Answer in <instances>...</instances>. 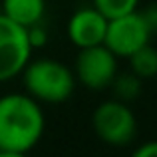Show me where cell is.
I'll return each mask as SVG.
<instances>
[{
	"label": "cell",
	"mask_w": 157,
	"mask_h": 157,
	"mask_svg": "<svg viewBox=\"0 0 157 157\" xmlns=\"http://www.w3.org/2000/svg\"><path fill=\"white\" fill-rule=\"evenodd\" d=\"M141 14H143V18H145L147 26H149L151 34H155V36H157V2L149 4V6H147L145 10L141 12Z\"/></svg>",
	"instance_id": "obj_13"
},
{
	"label": "cell",
	"mask_w": 157,
	"mask_h": 157,
	"mask_svg": "<svg viewBox=\"0 0 157 157\" xmlns=\"http://www.w3.org/2000/svg\"><path fill=\"white\" fill-rule=\"evenodd\" d=\"M105 28H107V18H104L94 6H84L78 8L70 16L66 32H68L70 42L80 50V48L104 44Z\"/></svg>",
	"instance_id": "obj_7"
},
{
	"label": "cell",
	"mask_w": 157,
	"mask_h": 157,
	"mask_svg": "<svg viewBox=\"0 0 157 157\" xmlns=\"http://www.w3.org/2000/svg\"><path fill=\"white\" fill-rule=\"evenodd\" d=\"M111 90H113L115 100L121 101H131L141 94V78H137L133 72L127 74H115L113 82H111Z\"/></svg>",
	"instance_id": "obj_10"
},
{
	"label": "cell",
	"mask_w": 157,
	"mask_h": 157,
	"mask_svg": "<svg viewBox=\"0 0 157 157\" xmlns=\"http://www.w3.org/2000/svg\"><path fill=\"white\" fill-rule=\"evenodd\" d=\"M117 74V56L104 44L80 48L74 76L76 82L90 90H105Z\"/></svg>",
	"instance_id": "obj_6"
},
{
	"label": "cell",
	"mask_w": 157,
	"mask_h": 157,
	"mask_svg": "<svg viewBox=\"0 0 157 157\" xmlns=\"http://www.w3.org/2000/svg\"><path fill=\"white\" fill-rule=\"evenodd\" d=\"M26 34H28V42H30L32 50H34V48H42L44 44L48 42V32H46V28L42 26V22L28 26Z\"/></svg>",
	"instance_id": "obj_12"
},
{
	"label": "cell",
	"mask_w": 157,
	"mask_h": 157,
	"mask_svg": "<svg viewBox=\"0 0 157 157\" xmlns=\"http://www.w3.org/2000/svg\"><path fill=\"white\" fill-rule=\"evenodd\" d=\"M22 82L26 94L40 104H62L70 100L76 88V76L66 64L54 58H38L24 66Z\"/></svg>",
	"instance_id": "obj_2"
},
{
	"label": "cell",
	"mask_w": 157,
	"mask_h": 157,
	"mask_svg": "<svg viewBox=\"0 0 157 157\" xmlns=\"http://www.w3.org/2000/svg\"><path fill=\"white\" fill-rule=\"evenodd\" d=\"M151 36L153 34H151L143 14L139 10H133L129 14L107 20L104 46L111 50L117 58H127L141 46L149 44Z\"/></svg>",
	"instance_id": "obj_4"
},
{
	"label": "cell",
	"mask_w": 157,
	"mask_h": 157,
	"mask_svg": "<svg viewBox=\"0 0 157 157\" xmlns=\"http://www.w3.org/2000/svg\"><path fill=\"white\" fill-rule=\"evenodd\" d=\"M0 12L22 28H28L44 20L46 0H2Z\"/></svg>",
	"instance_id": "obj_8"
},
{
	"label": "cell",
	"mask_w": 157,
	"mask_h": 157,
	"mask_svg": "<svg viewBox=\"0 0 157 157\" xmlns=\"http://www.w3.org/2000/svg\"><path fill=\"white\" fill-rule=\"evenodd\" d=\"M127 60H129L131 72L141 80L157 76V50L151 44H145L139 50H135L131 56H127Z\"/></svg>",
	"instance_id": "obj_9"
},
{
	"label": "cell",
	"mask_w": 157,
	"mask_h": 157,
	"mask_svg": "<svg viewBox=\"0 0 157 157\" xmlns=\"http://www.w3.org/2000/svg\"><path fill=\"white\" fill-rule=\"evenodd\" d=\"M135 157H157V139L155 141H143L141 145L135 147Z\"/></svg>",
	"instance_id": "obj_14"
},
{
	"label": "cell",
	"mask_w": 157,
	"mask_h": 157,
	"mask_svg": "<svg viewBox=\"0 0 157 157\" xmlns=\"http://www.w3.org/2000/svg\"><path fill=\"white\" fill-rule=\"evenodd\" d=\"M32 58L26 28L12 22L0 12V84L20 76Z\"/></svg>",
	"instance_id": "obj_5"
},
{
	"label": "cell",
	"mask_w": 157,
	"mask_h": 157,
	"mask_svg": "<svg viewBox=\"0 0 157 157\" xmlns=\"http://www.w3.org/2000/svg\"><path fill=\"white\" fill-rule=\"evenodd\" d=\"M46 129V117L28 94H6L0 98V155L18 157L32 151Z\"/></svg>",
	"instance_id": "obj_1"
},
{
	"label": "cell",
	"mask_w": 157,
	"mask_h": 157,
	"mask_svg": "<svg viewBox=\"0 0 157 157\" xmlns=\"http://www.w3.org/2000/svg\"><path fill=\"white\" fill-rule=\"evenodd\" d=\"M94 133L111 147H127L135 141L137 119L129 105L121 100H105L92 113Z\"/></svg>",
	"instance_id": "obj_3"
},
{
	"label": "cell",
	"mask_w": 157,
	"mask_h": 157,
	"mask_svg": "<svg viewBox=\"0 0 157 157\" xmlns=\"http://www.w3.org/2000/svg\"><path fill=\"white\" fill-rule=\"evenodd\" d=\"M92 6L104 18L111 20V18H117V16H123V14H129V12L137 10L139 0H92Z\"/></svg>",
	"instance_id": "obj_11"
}]
</instances>
